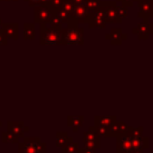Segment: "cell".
<instances>
[{"label": "cell", "mask_w": 153, "mask_h": 153, "mask_svg": "<svg viewBox=\"0 0 153 153\" xmlns=\"http://www.w3.org/2000/svg\"><path fill=\"white\" fill-rule=\"evenodd\" d=\"M7 130L12 134H14L16 136H18L19 139L24 136V133H27L30 130V128L27 126H25L23 122H18V121H8L7 122Z\"/></svg>", "instance_id": "obj_3"}, {"label": "cell", "mask_w": 153, "mask_h": 153, "mask_svg": "<svg viewBox=\"0 0 153 153\" xmlns=\"http://www.w3.org/2000/svg\"><path fill=\"white\" fill-rule=\"evenodd\" d=\"M84 122V116L82 115H76V116H68L67 117V124L68 127L72 128L73 131H79V129L82 127Z\"/></svg>", "instance_id": "obj_6"}, {"label": "cell", "mask_w": 153, "mask_h": 153, "mask_svg": "<svg viewBox=\"0 0 153 153\" xmlns=\"http://www.w3.org/2000/svg\"><path fill=\"white\" fill-rule=\"evenodd\" d=\"M32 1H39V0H32Z\"/></svg>", "instance_id": "obj_18"}, {"label": "cell", "mask_w": 153, "mask_h": 153, "mask_svg": "<svg viewBox=\"0 0 153 153\" xmlns=\"http://www.w3.org/2000/svg\"><path fill=\"white\" fill-rule=\"evenodd\" d=\"M131 153H145V151L143 149H134Z\"/></svg>", "instance_id": "obj_15"}, {"label": "cell", "mask_w": 153, "mask_h": 153, "mask_svg": "<svg viewBox=\"0 0 153 153\" xmlns=\"http://www.w3.org/2000/svg\"><path fill=\"white\" fill-rule=\"evenodd\" d=\"M133 139V146L134 149H146L149 147V139L146 136H137V137H131Z\"/></svg>", "instance_id": "obj_8"}, {"label": "cell", "mask_w": 153, "mask_h": 153, "mask_svg": "<svg viewBox=\"0 0 153 153\" xmlns=\"http://www.w3.org/2000/svg\"><path fill=\"white\" fill-rule=\"evenodd\" d=\"M59 38H60V36H59L57 32H55V31H49V32L45 33L44 41H42V43L44 42L45 44H55V43L59 42Z\"/></svg>", "instance_id": "obj_10"}, {"label": "cell", "mask_w": 153, "mask_h": 153, "mask_svg": "<svg viewBox=\"0 0 153 153\" xmlns=\"http://www.w3.org/2000/svg\"><path fill=\"white\" fill-rule=\"evenodd\" d=\"M68 135H67V133L66 131H59L57 134H56V140H55V142H56V146L57 147H62L65 143H66V141L68 140Z\"/></svg>", "instance_id": "obj_13"}, {"label": "cell", "mask_w": 153, "mask_h": 153, "mask_svg": "<svg viewBox=\"0 0 153 153\" xmlns=\"http://www.w3.org/2000/svg\"><path fill=\"white\" fill-rule=\"evenodd\" d=\"M1 140H2V142H5V143H18L19 137L7 130V131L1 133Z\"/></svg>", "instance_id": "obj_11"}, {"label": "cell", "mask_w": 153, "mask_h": 153, "mask_svg": "<svg viewBox=\"0 0 153 153\" xmlns=\"http://www.w3.org/2000/svg\"><path fill=\"white\" fill-rule=\"evenodd\" d=\"M100 146V137L98 136L97 133L92 130H87L84 133V147H90V148H98Z\"/></svg>", "instance_id": "obj_4"}, {"label": "cell", "mask_w": 153, "mask_h": 153, "mask_svg": "<svg viewBox=\"0 0 153 153\" xmlns=\"http://www.w3.org/2000/svg\"><path fill=\"white\" fill-rule=\"evenodd\" d=\"M116 153H117V152H116Z\"/></svg>", "instance_id": "obj_20"}, {"label": "cell", "mask_w": 153, "mask_h": 153, "mask_svg": "<svg viewBox=\"0 0 153 153\" xmlns=\"http://www.w3.org/2000/svg\"><path fill=\"white\" fill-rule=\"evenodd\" d=\"M134 151L133 139L127 134L116 136V152L117 153H131Z\"/></svg>", "instance_id": "obj_2"}, {"label": "cell", "mask_w": 153, "mask_h": 153, "mask_svg": "<svg viewBox=\"0 0 153 153\" xmlns=\"http://www.w3.org/2000/svg\"><path fill=\"white\" fill-rule=\"evenodd\" d=\"M18 153H45V143L41 141L38 136L22 137L18 141Z\"/></svg>", "instance_id": "obj_1"}, {"label": "cell", "mask_w": 153, "mask_h": 153, "mask_svg": "<svg viewBox=\"0 0 153 153\" xmlns=\"http://www.w3.org/2000/svg\"><path fill=\"white\" fill-rule=\"evenodd\" d=\"M116 116H96L94 117V124L102 126V127H109L116 121Z\"/></svg>", "instance_id": "obj_9"}, {"label": "cell", "mask_w": 153, "mask_h": 153, "mask_svg": "<svg viewBox=\"0 0 153 153\" xmlns=\"http://www.w3.org/2000/svg\"><path fill=\"white\" fill-rule=\"evenodd\" d=\"M142 131H143V127H130L129 126L124 134H127L130 137H137L142 135Z\"/></svg>", "instance_id": "obj_12"}, {"label": "cell", "mask_w": 153, "mask_h": 153, "mask_svg": "<svg viewBox=\"0 0 153 153\" xmlns=\"http://www.w3.org/2000/svg\"><path fill=\"white\" fill-rule=\"evenodd\" d=\"M80 153H94V148H90V147H82Z\"/></svg>", "instance_id": "obj_14"}, {"label": "cell", "mask_w": 153, "mask_h": 153, "mask_svg": "<svg viewBox=\"0 0 153 153\" xmlns=\"http://www.w3.org/2000/svg\"><path fill=\"white\" fill-rule=\"evenodd\" d=\"M4 43H6V41H4V39L0 37V44H4Z\"/></svg>", "instance_id": "obj_16"}, {"label": "cell", "mask_w": 153, "mask_h": 153, "mask_svg": "<svg viewBox=\"0 0 153 153\" xmlns=\"http://www.w3.org/2000/svg\"><path fill=\"white\" fill-rule=\"evenodd\" d=\"M129 124H127L126 122L123 121H115L111 126H110V136H118L121 134H124L128 129Z\"/></svg>", "instance_id": "obj_5"}, {"label": "cell", "mask_w": 153, "mask_h": 153, "mask_svg": "<svg viewBox=\"0 0 153 153\" xmlns=\"http://www.w3.org/2000/svg\"><path fill=\"white\" fill-rule=\"evenodd\" d=\"M0 126H2V123H1V121H0Z\"/></svg>", "instance_id": "obj_19"}, {"label": "cell", "mask_w": 153, "mask_h": 153, "mask_svg": "<svg viewBox=\"0 0 153 153\" xmlns=\"http://www.w3.org/2000/svg\"><path fill=\"white\" fill-rule=\"evenodd\" d=\"M61 153H69V152H67V151H63V149H61Z\"/></svg>", "instance_id": "obj_17"}, {"label": "cell", "mask_w": 153, "mask_h": 153, "mask_svg": "<svg viewBox=\"0 0 153 153\" xmlns=\"http://www.w3.org/2000/svg\"><path fill=\"white\" fill-rule=\"evenodd\" d=\"M66 43L80 44V43H82V35L76 30H69L66 33Z\"/></svg>", "instance_id": "obj_7"}]
</instances>
